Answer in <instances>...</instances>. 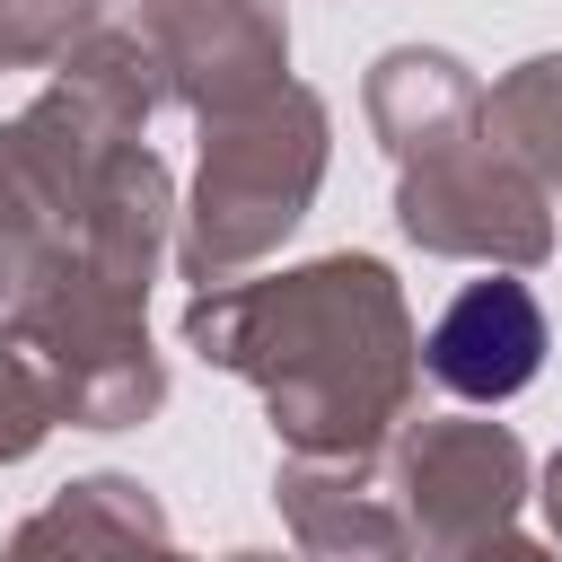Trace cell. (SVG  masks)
Here are the masks:
<instances>
[{
    "instance_id": "6da1fadb",
    "label": "cell",
    "mask_w": 562,
    "mask_h": 562,
    "mask_svg": "<svg viewBox=\"0 0 562 562\" xmlns=\"http://www.w3.org/2000/svg\"><path fill=\"white\" fill-rule=\"evenodd\" d=\"M544 369V316L518 281H474L439 325H430V378L448 395L501 404Z\"/></svg>"
}]
</instances>
